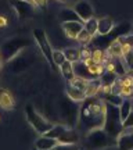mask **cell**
<instances>
[{
	"instance_id": "obj_32",
	"label": "cell",
	"mask_w": 133,
	"mask_h": 150,
	"mask_svg": "<svg viewBox=\"0 0 133 150\" xmlns=\"http://www.w3.org/2000/svg\"><path fill=\"white\" fill-rule=\"evenodd\" d=\"M123 61H125V64H126V68L133 71V49L128 54L123 56Z\"/></svg>"
},
{
	"instance_id": "obj_3",
	"label": "cell",
	"mask_w": 133,
	"mask_h": 150,
	"mask_svg": "<svg viewBox=\"0 0 133 150\" xmlns=\"http://www.w3.org/2000/svg\"><path fill=\"white\" fill-rule=\"evenodd\" d=\"M103 128L114 139H117L118 135L123 131L122 120H121V115H119V107L118 106L107 103L106 121H104V127Z\"/></svg>"
},
{
	"instance_id": "obj_5",
	"label": "cell",
	"mask_w": 133,
	"mask_h": 150,
	"mask_svg": "<svg viewBox=\"0 0 133 150\" xmlns=\"http://www.w3.org/2000/svg\"><path fill=\"white\" fill-rule=\"evenodd\" d=\"M110 139H114L107 134L104 128H97L91 129L89 132H86V146L87 147H93V149H106L108 146H111Z\"/></svg>"
},
{
	"instance_id": "obj_19",
	"label": "cell",
	"mask_w": 133,
	"mask_h": 150,
	"mask_svg": "<svg viewBox=\"0 0 133 150\" xmlns=\"http://www.w3.org/2000/svg\"><path fill=\"white\" fill-rule=\"evenodd\" d=\"M57 17H58V21L61 24L63 22H68V21H82L74 8H63V10H60Z\"/></svg>"
},
{
	"instance_id": "obj_11",
	"label": "cell",
	"mask_w": 133,
	"mask_h": 150,
	"mask_svg": "<svg viewBox=\"0 0 133 150\" xmlns=\"http://www.w3.org/2000/svg\"><path fill=\"white\" fill-rule=\"evenodd\" d=\"M80 139V134L78 129L75 128H67L63 132V135L60 136L58 139V143L60 145H64V146H69V145H75L78 143Z\"/></svg>"
},
{
	"instance_id": "obj_31",
	"label": "cell",
	"mask_w": 133,
	"mask_h": 150,
	"mask_svg": "<svg viewBox=\"0 0 133 150\" xmlns=\"http://www.w3.org/2000/svg\"><path fill=\"white\" fill-rule=\"evenodd\" d=\"M91 49L89 45H83V47H80V60H86L91 57Z\"/></svg>"
},
{
	"instance_id": "obj_20",
	"label": "cell",
	"mask_w": 133,
	"mask_h": 150,
	"mask_svg": "<svg viewBox=\"0 0 133 150\" xmlns=\"http://www.w3.org/2000/svg\"><path fill=\"white\" fill-rule=\"evenodd\" d=\"M100 88H101L100 78H96V79L89 81V83H87V86H86V89H85L86 97L99 96V93H100Z\"/></svg>"
},
{
	"instance_id": "obj_8",
	"label": "cell",
	"mask_w": 133,
	"mask_h": 150,
	"mask_svg": "<svg viewBox=\"0 0 133 150\" xmlns=\"http://www.w3.org/2000/svg\"><path fill=\"white\" fill-rule=\"evenodd\" d=\"M11 7L14 8L20 20H28L33 16L36 6L28 0H10Z\"/></svg>"
},
{
	"instance_id": "obj_22",
	"label": "cell",
	"mask_w": 133,
	"mask_h": 150,
	"mask_svg": "<svg viewBox=\"0 0 133 150\" xmlns=\"http://www.w3.org/2000/svg\"><path fill=\"white\" fill-rule=\"evenodd\" d=\"M132 100H130V97H125L123 99L122 104L119 106V115H121V120H122V122L125 121V118L129 115V112L132 111Z\"/></svg>"
},
{
	"instance_id": "obj_21",
	"label": "cell",
	"mask_w": 133,
	"mask_h": 150,
	"mask_svg": "<svg viewBox=\"0 0 133 150\" xmlns=\"http://www.w3.org/2000/svg\"><path fill=\"white\" fill-rule=\"evenodd\" d=\"M60 70H61V74L64 76L65 79L71 81L75 78V71H74V63L72 61H68V60H65L63 64L60 65Z\"/></svg>"
},
{
	"instance_id": "obj_33",
	"label": "cell",
	"mask_w": 133,
	"mask_h": 150,
	"mask_svg": "<svg viewBox=\"0 0 133 150\" xmlns=\"http://www.w3.org/2000/svg\"><path fill=\"white\" fill-rule=\"evenodd\" d=\"M122 127L123 129H129V128H133V110L129 112V115L125 118V121L122 122Z\"/></svg>"
},
{
	"instance_id": "obj_2",
	"label": "cell",
	"mask_w": 133,
	"mask_h": 150,
	"mask_svg": "<svg viewBox=\"0 0 133 150\" xmlns=\"http://www.w3.org/2000/svg\"><path fill=\"white\" fill-rule=\"evenodd\" d=\"M31 46V40L27 38H11L7 39L1 46H0V59L3 63H8L15 56L24 52L27 47Z\"/></svg>"
},
{
	"instance_id": "obj_25",
	"label": "cell",
	"mask_w": 133,
	"mask_h": 150,
	"mask_svg": "<svg viewBox=\"0 0 133 150\" xmlns=\"http://www.w3.org/2000/svg\"><path fill=\"white\" fill-rule=\"evenodd\" d=\"M104 100H106V103H110V104H114V106H121L123 102V99L125 97L122 96V95H117V93H107V95H104V97H103Z\"/></svg>"
},
{
	"instance_id": "obj_39",
	"label": "cell",
	"mask_w": 133,
	"mask_h": 150,
	"mask_svg": "<svg viewBox=\"0 0 133 150\" xmlns=\"http://www.w3.org/2000/svg\"><path fill=\"white\" fill-rule=\"evenodd\" d=\"M28 1H32V0H28Z\"/></svg>"
},
{
	"instance_id": "obj_26",
	"label": "cell",
	"mask_w": 133,
	"mask_h": 150,
	"mask_svg": "<svg viewBox=\"0 0 133 150\" xmlns=\"http://www.w3.org/2000/svg\"><path fill=\"white\" fill-rule=\"evenodd\" d=\"M118 78H119V76H118L115 72L104 71V72L100 75V82L103 83V85H112V83H114Z\"/></svg>"
},
{
	"instance_id": "obj_17",
	"label": "cell",
	"mask_w": 133,
	"mask_h": 150,
	"mask_svg": "<svg viewBox=\"0 0 133 150\" xmlns=\"http://www.w3.org/2000/svg\"><path fill=\"white\" fill-rule=\"evenodd\" d=\"M114 28H115V24L112 21L110 17H103L99 20V33L97 35H100V36H104V35H108V33H111L114 31Z\"/></svg>"
},
{
	"instance_id": "obj_27",
	"label": "cell",
	"mask_w": 133,
	"mask_h": 150,
	"mask_svg": "<svg viewBox=\"0 0 133 150\" xmlns=\"http://www.w3.org/2000/svg\"><path fill=\"white\" fill-rule=\"evenodd\" d=\"M75 40H78V42L82 43V45H90L91 40H93V36H91L90 33L85 29V27H83V29L79 32V35L76 36V39H75Z\"/></svg>"
},
{
	"instance_id": "obj_16",
	"label": "cell",
	"mask_w": 133,
	"mask_h": 150,
	"mask_svg": "<svg viewBox=\"0 0 133 150\" xmlns=\"http://www.w3.org/2000/svg\"><path fill=\"white\" fill-rule=\"evenodd\" d=\"M107 53L111 59H123L122 54V40L118 36L107 46Z\"/></svg>"
},
{
	"instance_id": "obj_28",
	"label": "cell",
	"mask_w": 133,
	"mask_h": 150,
	"mask_svg": "<svg viewBox=\"0 0 133 150\" xmlns=\"http://www.w3.org/2000/svg\"><path fill=\"white\" fill-rule=\"evenodd\" d=\"M68 83L69 85H72V86H75V88H79V89H83V91H85L86 86H87V83H89V81L85 79V78H80V76H76V75H75V78L69 81Z\"/></svg>"
},
{
	"instance_id": "obj_12",
	"label": "cell",
	"mask_w": 133,
	"mask_h": 150,
	"mask_svg": "<svg viewBox=\"0 0 133 150\" xmlns=\"http://www.w3.org/2000/svg\"><path fill=\"white\" fill-rule=\"evenodd\" d=\"M63 31L69 39H76L79 32L83 29V21H68L61 24Z\"/></svg>"
},
{
	"instance_id": "obj_24",
	"label": "cell",
	"mask_w": 133,
	"mask_h": 150,
	"mask_svg": "<svg viewBox=\"0 0 133 150\" xmlns=\"http://www.w3.org/2000/svg\"><path fill=\"white\" fill-rule=\"evenodd\" d=\"M65 54V59L68 60V61H72V63H75V61H79L80 60V49L78 47H67L63 50Z\"/></svg>"
},
{
	"instance_id": "obj_38",
	"label": "cell",
	"mask_w": 133,
	"mask_h": 150,
	"mask_svg": "<svg viewBox=\"0 0 133 150\" xmlns=\"http://www.w3.org/2000/svg\"><path fill=\"white\" fill-rule=\"evenodd\" d=\"M1 65H3V60L0 59V68H1Z\"/></svg>"
},
{
	"instance_id": "obj_7",
	"label": "cell",
	"mask_w": 133,
	"mask_h": 150,
	"mask_svg": "<svg viewBox=\"0 0 133 150\" xmlns=\"http://www.w3.org/2000/svg\"><path fill=\"white\" fill-rule=\"evenodd\" d=\"M61 114L63 118L67 122V127L69 128H75L78 125V120H79V106H76V102L71 100L68 97V100L65 99L61 102Z\"/></svg>"
},
{
	"instance_id": "obj_37",
	"label": "cell",
	"mask_w": 133,
	"mask_h": 150,
	"mask_svg": "<svg viewBox=\"0 0 133 150\" xmlns=\"http://www.w3.org/2000/svg\"><path fill=\"white\" fill-rule=\"evenodd\" d=\"M58 1H61V3H67V1H69V0H58Z\"/></svg>"
},
{
	"instance_id": "obj_18",
	"label": "cell",
	"mask_w": 133,
	"mask_h": 150,
	"mask_svg": "<svg viewBox=\"0 0 133 150\" xmlns=\"http://www.w3.org/2000/svg\"><path fill=\"white\" fill-rule=\"evenodd\" d=\"M67 97H69L71 100H74L76 103H82L86 99V93L83 89L75 88V86L68 83V86H67Z\"/></svg>"
},
{
	"instance_id": "obj_23",
	"label": "cell",
	"mask_w": 133,
	"mask_h": 150,
	"mask_svg": "<svg viewBox=\"0 0 133 150\" xmlns=\"http://www.w3.org/2000/svg\"><path fill=\"white\" fill-rule=\"evenodd\" d=\"M83 27H85V29L90 33L91 36L94 38L97 33H99V20L94 18V17H91L90 20H87V21L83 22Z\"/></svg>"
},
{
	"instance_id": "obj_15",
	"label": "cell",
	"mask_w": 133,
	"mask_h": 150,
	"mask_svg": "<svg viewBox=\"0 0 133 150\" xmlns=\"http://www.w3.org/2000/svg\"><path fill=\"white\" fill-rule=\"evenodd\" d=\"M60 146L58 140L54 139V138H50L47 135H40V138L35 142V147L39 150H50V149H54Z\"/></svg>"
},
{
	"instance_id": "obj_36",
	"label": "cell",
	"mask_w": 133,
	"mask_h": 150,
	"mask_svg": "<svg viewBox=\"0 0 133 150\" xmlns=\"http://www.w3.org/2000/svg\"><path fill=\"white\" fill-rule=\"evenodd\" d=\"M6 27H7V18H6V16H0V29Z\"/></svg>"
},
{
	"instance_id": "obj_13",
	"label": "cell",
	"mask_w": 133,
	"mask_h": 150,
	"mask_svg": "<svg viewBox=\"0 0 133 150\" xmlns=\"http://www.w3.org/2000/svg\"><path fill=\"white\" fill-rule=\"evenodd\" d=\"M0 107L3 110H13L15 107V99L11 95L10 91L4 88L0 89Z\"/></svg>"
},
{
	"instance_id": "obj_35",
	"label": "cell",
	"mask_w": 133,
	"mask_h": 150,
	"mask_svg": "<svg viewBox=\"0 0 133 150\" xmlns=\"http://www.w3.org/2000/svg\"><path fill=\"white\" fill-rule=\"evenodd\" d=\"M32 3L39 8H44L47 6V0H32Z\"/></svg>"
},
{
	"instance_id": "obj_9",
	"label": "cell",
	"mask_w": 133,
	"mask_h": 150,
	"mask_svg": "<svg viewBox=\"0 0 133 150\" xmlns=\"http://www.w3.org/2000/svg\"><path fill=\"white\" fill-rule=\"evenodd\" d=\"M74 10L76 11V14L79 16V18L85 22L87 20H90L91 17H94V8L89 0H79L74 4Z\"/></svg>"
},
{
	"instance_id": "obj_6",
	"label": "cell",
	"mask_w": 133,
	"mask_h": 150,
	"mask_svg": "<svg viewBox=\"0 0 133 150\" xmlns=\"http://www.w3.org/2000/svg\"><path fill=\"white\" fill-rule=\"evenodd\" d=\"M33 38H35V40H36L40 52H42L43 57H44L46 61L50 64L51 70H56L57 65L53 63V49H51V45L49 42L46 32L43 31L42 28H36V29H33Z\"/></svg>"
},
{
	"instance_id": "obj_4",
	"label": "cell",
	"mask_w": 133,
	"mask_h": 150,
	"mask_svg": "<svg viewBox=\"0 0 133 150\" xmlns=\"http://www.w3.org/2000/svg\"><path fill=\"white\" fill-rule=\"evenodd\" d=\"M25 117H27L29 125L36 131L37 134H40V135H44L49 129L54 125V124H51L50 121H47L44 117H42V115L33 108L32 104H28L27 107H25Z\"/></svg>"
},
{
	"instance_id": "obj_34",
	"label": "cell",
	"mask_w": 133,
	"mask_h": 150,
	"mask_svg": "<svg viewBox=\"0 0 133 150\" xmlns=\"http://www.w3.org/2000/svg\"><path fill=\"white\" fill-rule=\"evenodd\" d=\"M121 95H122L123 97H132V95H133V86L122 85V88H121Z\"/></svg>"
},
{
	"instance_id": "obj_10",
	"label": "cell",
	"mask_w": 133,
	"mask_h": 150,
	"mask_svg": "<svg viewBox=\"0 0 133 150\" xmlns=\"http://www.w3.org/2000/svg\"><path fill=\"white\" fill-rule=\"evenodd\" d=\"M117 147L122 150L133 149V128L123 129L117 138Z\"/></svg>"
},
{
	"instance_id": "obj_1",
	"label": "cell",
	"mask_w": 133,
	"mask_h": 150,
	"mask_svg": "<svg viewBox=\"0 0 133 150\" xmlns=\"http://www.w3.org/2000/svg\"><path fill=\"white\" fill-rule=\"evenodd\" d=\"M106 112L107 103L104 99L99 96L86 97L79 106V120H78L79 129H83L86 134L91 129L103 128L106 121Z\"/></svg>"
},
{
	"instance_id": "obj_29",
	"label": "cell",
	"mask_w": 133,
	"mask_h": 150,
	"mask_svg": "<svg viewBox=\"0 0 133 150\" xmlns=\"http://www.w3.org/2000/svg\"><path fill=\"white\" fill-rule=\"evenodd\" d=\"M65 60L67 59H65V54L63 50H53V63L57 65V67H60Z\"/></svg>"
},
{
	"instance_id": "obj_14",
	"label": "cell",
	"mask_w": 133,
	"mask_h": 150,
	"mask_svg": "<svg viewBox=\"0 0 133 150\" xmlns=\"http://www.w3.org/2000/svg\"><path fill=\"white\" fill-rule=\"evenodd\" d=\"M74 71H75V75H76V76L85 78V79H87V81L96 79V76L90 72L89 67L85 64V61H83V60L75 61V63H74Z\"/></svg>"
},
{
	"instance_id": "obj_30",
	"label": "cell",
	"mask_w": 133,
	"mask_h": 150,
	"mask_svg": "<svg viewBox=\"0 0 133 150\" xmlns=\"http://www.w3.org/2000/svg\"><path fill=\"white\" fill-rule=\"evenodd\" d=\"M119 82H121V85L133 86V74H130V71H128L126 74H123L122 76H119Z\"/></svg>"
},
{
	"instance_id": "obj_40",
	"label": "cell",
	"mask_w": 133,
	"mask_h": 150,
	"mask_svg": "<svg viewBox=\"0 0 133 150\" xmlns=\"http://www.w3.org/2000/svg\"><path fill=\"white\" fill-rule=\"evenodd\" d=\"M132 97H133V95H132Z\"/></svg>"
}]
</instances>
